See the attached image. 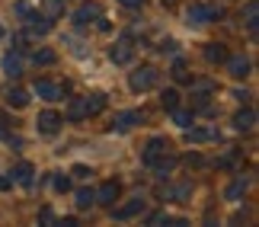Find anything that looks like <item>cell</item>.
Here are the masks:
<instances>
[{"label": "cell", "mask_w": 259, "mask_h": 227, "mask_svg": "<svg viewBox=\"0 0 259 227\" xmlns=\"http://www.w3.org/2000/svg\"><path fill=\"white\" fill-rule=\"evenodd\" d=\"M115 199H118V183H103L99 186V192H96L99 205H115Z\"/></svg>", "instance_id": "cell-12"}, {"label": "cell", "mask_w": 259, "mask_h": 227, "mask_svg": "<svg viewBox=\"0 0 259 227\" xmlns=\"http://www.w3.org/2000/svg\"><path fill=\"white\" fill-rule=\"evenodd\" d=\"M26 23H29V32H32V35H45L48 29H52V19H48V16H38V13H32V10H29Z\"/></svg>", "instance_id": "cell-9"}, {"label": "cell", "mask_w": 259, "mask_h": 227, "mask_svg": "<svg viewBox=\"0 0 259 227\" xmlns=\"http://www.w3.org/2000/svg\"><path fill=\"white\" fill-rule=\"evenodd\" d=\"M38 221H42V224H48V227H52V221H55V211H52V208H48V205H45V208H42V211H38Z\"/></svg>", "instance_id": "cell-32"}, {"label": "cell", "mask_w": 259, "mask_h": 227, "mask_svg": "<svg viewBox=\"0 0 259 227\" xmlns=\"http://www.w3.org/2000/svg\"><path fill=\"white\" fill-rule=\"evenodd\" d=\"M0 38H4V29H0Z\"/></svg>", "instance_id": "cell-38"}, {"label": "cell", "mask_w": 259, "mask_h": 227, "mask_svg": "<svg viewBox=\"0 0 259 227\" xmlns=\"http://www.w3.org/2000/svg\"><path fill=\"white\" fill-rule=\"evenodd\" d=\"M0 134H7V115L0 112Z\"/></svg>", "instance_id": "cell-36"}, {"label": "cell", "mask_w": 259, "mask_h": 227, "mask_svg": "<svg viewBox=\"0 0 259 227\" xmlns=\"http://www.w3.org/2000/svg\"><path fill=\"white\" fill-rule=\"evenodd\" d=\"M246 26H250V32H256V16H259V7H256V0H250V7H246Z\"/></svg>", "instance_id": "cell-27"}, {"label": "cell", "mask_w": 259, "mask_h": 227, "mask_svg": "<svg viewBox=\"0 0 259 227\" xmlns=\"http://www.w3.org/2000/svg\"><path fill=\"white\" fill-rule=\"evenodd\" d=\"M205 58L211 64H221V61H227V48L218 45V42H211V45H205Z\"/></svg>", "instance_id": "cell-18"}, {"label": "cell", "mask_w": 259, "mask_h": 227, "mask_svg": "<svg viewBox=\"0 0 259 227\" xmlns=\"http://www.w3.org/2000/svg\"><path fill=\"white\" fill-rule=\"evenodd\" d=\"M118 4H122V7H128V10H138V7L144 4V0H118Z\"/></svg>", "instance_id": "cell-34"}, {"label": "cell", "mask_w": 259, "mask_h": 227, "mask_svg": "<svg viewBox=\"0 0 259 227\" xmlns=\"http://www.w3.org/2000/svg\"><path fill=\"white\" fill-rule=\"evenodd\" d=\"M4 74H7V77H19V74H23V61H19L16 52H10V55L4 58Z\"/></svg>", "instance_id": "cell-17"}, {"label": "cell", "mask_w": 259, "mask_h": 227, "mask_svg": "<svg viewBox=\"0 0 259 227\" xmlns=\"http://www.w3.org/2000/svg\"><path fill=\"white\" fill-rule=\"evenodd\" d=\"M35 93L42 96V100L55 103V100H64V93H67V83H64V86H58V83H52V80H35Z\"/></svg>", "instance_id": "cell-4"}, {"label": "cell", "mask_w": 259, "mask_h": 227, "mask_svg": "<svg viewBox=\"0 0 259 227\" xmlns=\"http://www.w3.org/2000/svg\"><path fill=\"white\" fill-rule=\"evenodd\" d=\"M253 125H256V112L253 109H240L234 115V128H237V131H253Z\"/></svg>", "instance_id": "cell-13"}, {"label": "cell", "mask_w": 259, "mask_h": 227, "mask_svg": "<svg viewBox=\"0 0 259 227\" xmlns=\"http://www.w3.org/2000/svg\"><path fill=\"white\" fill-rule=\"evenodd\" d=\"M61 10H64V0H45V16L48 19L61 16Z\"/></svg>", "instance_id": "cell-26"}, {"label": "cell", "mask_w": 259, "mask_h": 227, "mask_svg": "<svg viewBox=\"0 0 259 227\" xmlns=\"http://www.w3.org/2000/svg\"><path fill=\"white\" fill-rule=\"evenodd\" d=\"M74 176H77V179H87V176H90V166H74Z\"/></svg>", "instance_id": "cell-33"}, {"label": "cell", "mask_w": 259, "mask_h": 227, "mask_svg": "<svg viewBox=\"0 0 259 227\" xmlns=\"http://www.w3.org/2000/svg\"><path fill=\"white\" fill-rule=\"evenodd\" d=\"M0 189H10V179H7V176H0Z\"/></svg>", "instance_id": "cell-37"}, {"label": "cell", "mask_w": 259, "mask_h": 227, "mask_svg": "<svg viewBox=\"0 0 259 227\" xmlns=\"http://www.w3.org/2000/svg\"><path fill=\"white\" fill-rule=\"evenodd\" d=\"M227 74H231L234 80H243V77L250 74V61H246L243 55H234V58H227Z\"/></svg>", "instance_id": "cell-6"}, {"label": "cell", "mask_w": 259, "mask_h": 227, "mask_svg": "<svg viewBox=\"0 0 259 227\" xmlns=\"http://www.w3.org/2000/svg\"><path fill=\"white\" fill-rule=\"evenodd\" d=\"M67 118H71V122H80V118H87V112H83V100H74V103H71Z\"/></svg>", "instance_id": "cell-24"}, {"label": "cell", "mask_w": 259, "mask_h": 227, "mask_svg": "<svg viewBox=\"0 0 259 227\" xmlns=\"http://www.w3.org/2000/svg\"><path fill=\"white\" fill-rule=\"evenodd\" d=\"M35 122H38V131H42V134H55L58 128H61V122H64V118L58 115V112H52V109H48V112H42V115H38Z\"/></svg>", "instance_id": "cell-5"}, {"label": "cell", "mask_w": 259, "mask_h": 227, "mask_svg": "<svg viewBox=\"0 0 259 227\" xmlns=\"http://www.w3.org/2000/svg\"><path fill=\"white\" fill-rule=\"evenodd\" d=\"M74 202H77V208L83 211V208H90V205L96 202V192H93V189H80V192H77V199H74Z\"/></svg>", "instance_id": "cell-23"}, {"label": "cell", "mask_w": 259, "mask_h": 227, "mask_svg": "<svg viewBox=\"0 0 259 227\" xmlns=\"http://www.w3.org/2000/svg\"><path fill=\"white\" fill-rule=\"evenodd\" d=\"M192 195V183H176L166 189V202H186Z\"/></svg>", "instance_id": "cell-14"}, {"label": "cell", "mask_w": 259, "mask_h": 227, "mask_svg": "<svg viewBox=\"0 0 259 227\" xmlns=\"http://www.w3.org/2000/svg\"><path fill=\"white\" fill-rule=\"evenodd\" d=\"M138 122H141V112H118L112 122V131H132Z\"/></svg>", "instance_id": "cell-8"}, {"label": "cell", "mask_w": 259, "mask_h": 227, "mask_svg": "<svg viewBox=\"0 0 259 227\" xmlns=\"http://www.w3.org/2000/svg\"><path fill=\"white\" fill-rule=\"evenodd\" d=\"M7 103L13 106V109H23V106L29 103V93H26V90H19V86H16V90H10V93H7Z\"/></svg>", "instance_id": "cell-20"}, {"label": "cell", "mask_w": 259, "mask_h": 227, "mask_svg": "<svg viewBox=\"0 0 259 227\" xmlns=\"http://www.w3.org/2000/svg\"><path fill=\"white\" fill-rule=\"evenodd\" d=\"M128 83H132L135 93H144V90H151V86L157 83V71L154 67H138V71H132Z\"/></svg>", "instance_id": "cell-1"}, {"label": "cell", "mask_w": 259, "mask_h": 227, "mask_svg": "<svg viewBox=\"0 0 259 227\" xmlns=\"http://www.w3.org/2000/svg\"><path fill=\"white\" fill-rule=\"evenodd\" d=\"M138 211H144V199L138 195V199H132V202H125L122 208H115V218L118 221H128V218H135Z\"/></svg>", "instance_id": "cell-11"}, {"label": "cell", "mask_w": 259, "mask_h": 227, "mask_svg": "<svg viewBox=\"0 0 259 227\" xmlns=\"http://www.w3.org/2000/svg\"><path fill=\"white\" fill-rule=\"evenodd\" d=\"M246 189H250V179H234L231 186H227L224 199H227V202H237L240 195H246Z\"/></svg>", "instance_id": "cell-16"}, {"label": "cell", "mask_w": 259, "mask_h": 227, "mask_svg": "<svg viewBox=\"0 0 259 227\" xmlns=\"http://www.w3.org/2000/svg\"><path fill=\"white\" fill-rule=\"evenodd\" d=\"M211 131H205V128H195V131H189V141H208Z\"/></svg>", "instance_id": "cell-31"}, {"label": "cell", "mask_w": 259, "mask_h": 227, "mask_svg": "<svg viewBox=\"0 0 259 227\" xmlns=\"http://www.w3.org/2000/svg\"><path fill=\"white\" fill-rule=\"evenodd\" d=\"M160 103H163V109H176V106H179V93L176 90H163Z\"/></svg>", "instance_id": "cell-28"}, {"label": "cell", "mask_w": 259, "mask_h": 227, "mask_svg": "<svg viewBox=\"0 0 259 227\" xmlns=\"http://www.w3.org/2000/svg\"><path fill=\"white\" fill-rule=\"evenodd\" d=\"M106 109V96L103 93H90L87 100H83V112L87 115H96V112H103Z\"/></svg>", "instance_id": "cell-15"}, {"label": "cell", "mask_w": 259, "mask_h": 227, "mask_svg": "<svg viewBox=\"0 0 259 227\" xmlns=\"http://www.w3.org/2000/svg\"><path fill=\"white\" fill-rule=\"evenodd\" d=\"M160 154H166V141H163V138H151V141H147V147H144V154H141V160L151 166Z\"/></svg>", "instance_id": "cell-7"}, {"label": "cell", "mask_w": 259, "mask_h": 227, "mask_svg": "<svg viewBox=\"0 0 259 227\" xmlns=\"http://www.w3.org/2000/svg\"><path fill=\"white\" fill-rule=\"evenodd\" d=\"M218 16H224L221 7H205V4L189 7V23H208V19H218Z\"/></svg>", "instance_id": "cell-3"}, {"label": "cell", "mask_w": 259, "mask_h": 227, "mask_svg": "<svg viewBox=\"0 0 259 227\" xmlns=\"http://www.w3.org/2000/svg\"><path fill=\"white\" fill-rule=\"evenodd\" d=\"M109 58H112V61L115 64H128V61H132V58H135V42H132V38H118V42L112 45V52H109Z\"/></svg>", "instance_id": "cell-2"}, {"label": "cell", "mask_w": 259, "mask_h": 227, "mask_svg": "<svg viewBox=\"0 0 259 227\" xmlns=\"http://www.w3.org/2000/svg\"><path fill=\"white\" fill-rule=\"evenodd\" d=\"M173 112V122L179 128H192V112H183V109H170Z\"/></svg>", "instance_id": "cell-25"}, {"label": "cell", "mask_w": 259, "mask_h": 227, "mask_svg": "<svg viewBox=\"0 0 259 227\" xmlns=\"http://www.w3.org/2000/svg\"><path fill=\"white\" fill-rule=\"evenodd\" d=\"M176 163H179V160H176V157H163V154H160V157H157V160H154L151 166H154V173H157V179H166V176H170V173L176 170Z\"/></svg>", "instance_id": "cell-10"}, {"label": "cell", "mask_w": 259, "mask_h": 227, "mask_svg": "<svg viewBox=\"0 0 259 227\" xmlns=\"http://www.w3.org/2000/svg\"><path fill=\"white\" fill-rule=\"evenodd\" d=\"M93 16H103V13H99V7L87 4V7H80V10H77V13H74V23H77V26H87V23H90V19H93Z\"/></svg>", "instance_id": "cell-19"}, {"label": "cell", "mask_w": 259, "mask_h": 227, "mask_svg": "<svg viewBox=\"0 0 259 227\" xmlns=\"http://www.w3.org/2000/svg\"><path fill=\"white\" fill-rule=\"evenodd\" d=\"M58 227H77V218H64V221H58Z\"/></svg>", "instance_id": "cell-35"}, {"label": "cell", "mask_w": 259, "mask_h": 227, "mask_svg": "<svg viewBox=\"0 0 259 227\" xmlns=\"http://www.w3.org/2000/svg\"><path fill=\"white\" fill-rule=\"evenodd\" d=\"M13 176H16V183L29 186V183H32V163H19L16 170H13Z\"/></svg>", "instance_id": "cell-22"}, {"label": "cell", "mask_w": 259, "mask_h": 227, "mask_svg": "<svg viewBox=\"0 0 259 227\" xmlns=\"http://www.w3.org/2000/svg\"><path fill=\"white\" fill-rule=\"evenodd\" d=\"M52 183H55V189H58V192H71V179H67V176H55Z\"/></svg>", "instance_id": "cell-30"}, {"label": "cell", "mask_w": 259, "mask_h": 227, "mask_svg": "<svg viewBox=\"0 0 259 227\" xmlns=\"http://www.w3.org/2000/svg\"><path fill=\"white\" fill-rule=\"evenodd\" d=\"M173 80L176 83H192V74H189L186 61H173Z\"/></svg>", "instance_id": "cell-21"}, {"label": "cell", "mask_w": 259, "mask_h": 227, "mask_svg": "<svg viewBox=\"0 0 259 227\" xmlns=\"http://www.w3.org/2000/svg\"><path fill=\"white\" fill-rule=\"evenodd\" d=\"M52 61H55V52H48V48L35 52V64H52Z\"/></svg>", "instance_id": "cell-29"}]
</instances>
